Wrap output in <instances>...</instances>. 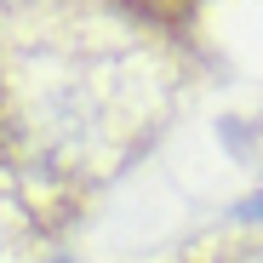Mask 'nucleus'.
I'll use <instances>...</instances> for the list:
<instances>
[{
  "mask_svg": "<svg viewBox=\"0 0 263 263\" xmlns=\"http://www.w3.org/2000/svg\"><path fill=\"white\" fill-rule=\"evenodd\" d=\"M235 263H263V246H252V252H240Z\"/></svg>",
  "mask_w": 263,
  "mask_h": 263,
  "instance_id": "obj_1",
  "label": "nucleus"
}]
</instances>
